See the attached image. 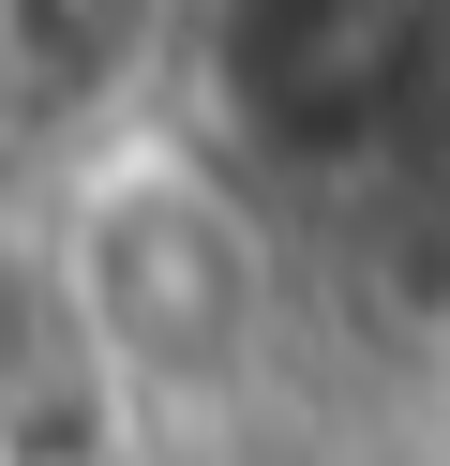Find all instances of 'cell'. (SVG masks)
<instances>
[{"instance_id": "6da1fadb", "label": "cell", "mask_w": 450, "mask_h": 466, "mask_svg": "<svg viewBox=\"0 0 450 466\" xmlns=\"http://www.w3.org/2000/svg\"><path fill=\"white\" fill-rule=\"evenodd\" d=\"M60 316L135 406H240L285 331L270 211L165 121H90L60 181Z\"/></svg>"}, {"instance_id": "7a4b0ae2", "label": "cell", "mask_w": 450, "mask_h": 466, "mask_svg": "<svg viewBox=\"0 0 450 466\" xmlns=\"http://www.w3.org/2000/svg\"><path fill=\"white\" fill-rule=\"evenodd\" d=\"M150 46H165V0H0V61H15V91H45L60 121H120V91L150 76Z\"/></svg>"}]
</instances>
